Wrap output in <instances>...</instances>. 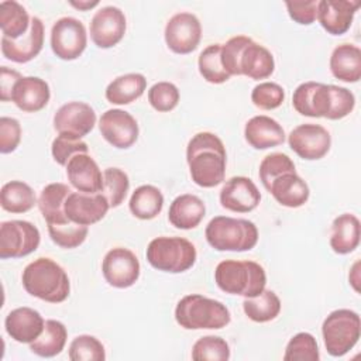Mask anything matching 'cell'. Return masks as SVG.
<instances>
[{
  "label": "cell",
  "mask_w": 361,
  "mask_h": 361,
  "mask_svg": "<svg viewBox=\"0 0 361 361\" xmlns=\"http://www.w3.org/2000/svg\"><path fill=\"white\" fill-rule=\"evenodd\" d=\"M192 180L200 188H214L224 180L227 154L223 141L213 133L195 134L186 147Z\"/></svg>",
  "instance_id": "6da1fadb"
},
{
  "label": "cell",
  "mask_w": 361,
  "mask_h": 361,
  "mask_svg": "<svg viewBox=\"0 0 361 361\" xmlns=\"http://www.w3.org/2000/svg\"><path fill=\"white\" fill-rule=\"evenodd\" d=\"M21 281L27 293L49 303L66 300L71 292L66 271L47 257H39L30 262L23 271Z\"/></svg>",
  "instance_id": "7a4b0ae2"
},
{
  "label": "cell",
  "mask_w": 361,
  "mask_h": 361,
  "mask_svg": "<svg viewBox=\"0 0 361 361\" xmlns=\"http://www.w3.org/2000/svg\"><path fill=\"white\" fill-rule=\"evenodd\" d=\"M214 281L226 293L254 298L265 289L267 274L255 261L224 259L214 269Z\"/></svg>",
  "instance_id": "3957f363"
},
{
  "label": "cell",
  "mask_w": 361,
  "mask_h": 361,
  "mask_svg": "<svg viewBox=\"0 0 361 361\" xmlns=\"http://www.w3.org/2000/svg\"><path fill=\"white\" fill-rule=\"evenodd\" d=\"M175 320L186 330H219L230 323L231 314L227 306L220 300L192 293L183 296L178 302L175 307Z\"/></svg>",
  "instance_id": "277c9868"
},
{
  "label": "cell",
  "mask_w": 361,
  "mask_h": 361,
  "mask_svg": "<svg viewBox=\"0 0 361 361\" xmlns=\"http://www.w3.org/2000/svg\"><path fill=\"white\" fill-rule=\"evenodd\" d=\"M204 235L217 251H250L258 243V228L252 221L228 216L213 217L206 226Z\"/></svg>",
  "instance_id": "5b68a950"
},
{
  "label": "cell",
  "mask_w": 361,
  "mask_h": 361,
  "mask_svg": "<svg viewBox=\"0 0 361 361\" xmlns=\"http://www.w3.org/2000/svg\"><path fill=\"white\" fill-rule=\"evenodd\" d=\"M147 261L158 271L180 274L190 269L197 258L195 245L183 237L161 235L149 241Z\"/></svg>",
  "instance_id": "8992f818"
},
{
  "label": "cell",
  "mask_w": 361,
  "mask_h": 361,
  "mask_svg": "<svg viewBox=\"0 0 361 361\" xmlns=\"http://www.w3.org/2000/svg\"><path fill=\"white\" fill-rule=\"evenodd\" d=\"M322 334L327 353L331 357H343L360 340L361 319L350 309L333 310L323 320Z\"/></svg>",
  "instance_id": "52a82bcc"
},
{
  "label": "cell",
  "mask_w": 361,
  "mask_h": 361,
  "mask_svg": "<svg viewBox=\"0 0 361 361\" xmlns=\"http://www.w3.org/2000/svg\"><path fill=\"white\" fill-rule=\"evenodd\" d=\"M336 99V85L320 82L300 83L292 96L293 109L306 117H324L331 120Z\"/></svg>",
  "instance_id": "ba28073f"
},
{
  "label": "cell",
  "mask_w": 361,
  "mask_h": 361,
  "mask_svg": "<svg viewBox=\"0 0 361 361\" xmlns=\"http://www.w3.org/2000/svg\"><path fill=\"white\" fill-rule=\"evenodd\" d=\"M41 241L39 230L25 220H8L0 224V258H21L34 252Z\"/></svg>",
  "instance_id": "9c48e42d"
},
{
  "label": "cell",
  "mask_w": 361,
  "mask_h": 361,
  "mask_svg": "<svg viewBox=\"0 0 361 361\" xmlns=\"http://www.w3.org/2000/svg\"><path fill=\"white\" fill-rule=\"evenodd\" d=\"M87 45V32L83 23L75 17H61L51 28L52 52L62 61L79 58Z\"/></svg>",
  "instance_id": "30bf717a"
},
{
  "label": "cell",
  "mask_w": 361,
  "mask_h": 361,
  "mask_svg": "<svg viewBox=\"0 0 361 361\" xmlns=\"http://www.w3.org/2000/svg\"><path fill=\"white\" fill-rule=\"evenodd\" d=\"M140 261L137 255L124 247L109 250L102 262V274L106 282L118 289L133 286L140 278Z\"/></svg>",
  "instance_id": "8fae6325"
},
{
  "label": "cell",
  "mask_w": 361,
  "mask_h": 361,
  "mask_svg": "<svg viewBox=\"0 0 361 361\" xmlns=\"http://www.w3.org/2000/svg\"><path fill=\"white\" fill-rule=\"evenodd\" d=\"M166 47L179 55L193 52L202 38V25L193 13L180 11L173 14L165 25Z\"/></svg>",
  "instance_id": "7c38bea8"
},
{
  "label": "cell",
  "mask_w": 361,
  "mask_h": 361,
  "mask_svg": "<svg viewBox=\"0 0 361 361\" xmlns=\"http://www.w3.org/2000/svg\"><path fill=\"white\" fill-rule=\"evenodd\" d=\"M288 142L290 149L302 159L316 161L330 151L331 135L320 124L305 123L290 131Z\"/></svg>",
  "instance_id": "4fadbf2b"
},
{
  "label": "cell",
  "mask_w": 361,
  "mask_h": 361,
  "mask_svg": "<svg viewBox=\"0 0 361 361\" xmlns=\"http://www.w3.org/2000/svg\"><path fill=\"white\" fill-rule=\"evenodd\" d=\"M96 124L93 107L85 102H68L54 114V128L61 135L79 138L87 135Z\"/></svg>",
  "instance_id": "5bb4252c"
},
{
  "label": "cell",
  "mask_w": 361,
  "mask_h": 361,
  "mask_svg": "<svg viewBox=\"0 0 361 361\" xmlns=\"http://www.w3.org/2000/svg\"><path fill=\"white\" fill-rule=\"evenodd\" d=\"M99 130L102 137L114 148L127 149L138 138V123L126 110L110 109L106 110L99 120Z\"/></svg>",
  "instance_id": "9a60e30c"
},
{
  "label": "cell",
  "mask_w": 361,
  "mask_h": 361,
  "mask_svg": "<svg viewBox=\"0 0 361 361\" xmlns=\"http://www.w3.org/2000/svg\"><path fill=\"white\" fill-rule=\"evenodd\" d=\"M127 28L124 13L114 6L99 8L90 21V38L97 48L107 49L117 45Z\"/></svg>",
  "instance_id": "2e32d148"
},
{
  "label": "cell",
  "mask_w": 361,
  "mask_h": 361,
  "mask_svg": "<svg viewBox=\"0 0 361 361\" xmlns=\"http://www.w3.org/2000/svg\"><path fill=\"white\" fill-rule=\"evenodd\" d=\"M110 209L106 196L100 193L72 192L65 203L68 219L76 224L92 226L100 221Z\"/></svg>",
  "instance_id": "e0dca14e"
},
{
  "label": "cell",
  "mask_w": 361,
  "mask_h": 361,
  "mask_svg": "<svg viewBox=\"0 0 361 361\" xmlns=\"http://www.w3.org/2000/svg\"><path fill=\"white\" fill-rule=\"evenodd\" d=\"M261 202L257 185L247 176H233L220 190V203L224 209L234 213L252 212Z\"/></svg>",
  "instance_id": "ac0fdd59"
},
{
  "label": "cell",
  "mask_w": 361,
  "mask_h": 361,
  "mask_svg": "<svg viewBox=\"0 0 361 361\" xmlns=\"http://www.w3.org/2000/svg\"><path fill=\"white\" fill-rule=\"evenodd\" d=\"M44 45V23L38 17H31L28 32L20 39L1 37V54L6 59L17 63L32 61Z\"/></svg>",
  "instance_id": "d6986e66"
},
{
  "label": "cell",
  "mask_w": 361,
  "mask_h": 361,
  "mask_svg": "<svg viewBox=\"0 0 361 361\" xmlns=\"http://www.w3.org/2000/svg\"><path fill=\"white\" fill-rule=\"evenodd\" d=\"M360 7L355 0H320L317 4V20L331 35L347 32Z\"/></svg>",
  "instance_id": "ffe728a7"
},
{
  "label": "cell",
  "mask_w": 361,
  "mask_h": 361,
  "mask_svg": "<svg viewBox=\"0 0 361 361\" xmlns=\"http://www.w3.org/2000/svg\"><path fill=\"white\" fill-rule=\"evenodd\" d=\"M51 99L49 85L38 76H21L13 90L10 100L25 113L42 110Z\"/></svg>",
  "instance_id": "44dd1931"
},
{
  "label": "cell",
  "mask_w": 361,
  "mask_h": 361,
  "mask_svg": "<svg viewBox=\"0 0 361 361\" xmlns=\"http://www.w3.org/2000/svg\"><path fill=\"white\" fill-rule=\"evenodd\" d=\"M66 176L71 185L83 193H100L103 190V173L97 162L89 154H76L66 165Z\"/></svg>",
  "instance_id": "7402d4cb"
},
{
  "label": "cell",
  "mask_w": 361,
  "mask_h": 361,
  "mask_svg": "<svg viewBox=\"0 0 361 361\" xmlns=\"http://www.w3.org/2000/svg\"><path fill=\"white\" fill-rule=\"evenodd\" d=\"M45 320L35 309L23 306L11 310L4 320L7 334L17 343L30 344L39 337Z\"/></svg>",
  "instance_id": "603a6c76"
},
{
  "label": "cell",
  "mask_w": 361,
  "mask_h": 361,
  "mask_svg": "<svg viewBox=\"0 0 361 361\" xmlns=\"http://www.w3.org/2000/svg\"><path fill=\"white\" fill-rule=\"evenodd\" d=\"M245 141L255 149H268L283 144L285 131L282 126L269 116L251 117L244 128Z\"/></svg>",
  "instance_id": "cb8c5ba5"
},
{
  "label": "cell",
  "mask_w": 361,
  "mask_h": 361,
  "mask_svg": "<svg viewBox=\"0 0 361 361\" xmlns=\"http://www.w3.org/2000/svg\"><path fill=\"white\" fill-rule=\"evenodd\" d=\"M267 190L279 204L290 209L303 206L310 195L307 183L296 173V171L286 172L275 178Z\"/></svg>",
  "instance_id": "d4e9b609"
},
{
  "label": "cell",
  "mask_w": 361,
  "mask_h": 361,
  "mask_svg": "<svg viewBox=\"0 0 361 361\" xmlns=\"http://www.w3.org/2000/svg\"><path fill=\"white\" fill-rule=\"evenodd\" d=\"M206 214L203 200L192 193H183L175 197L169 206L168 220L180 230H192L200 224Z\"/></svg>",
  "instance_id": "484cf974"
},
{
  "label": "cell",
  "mask_w": 361,
  "mask_h": 361,
  "mask_svg": "<svg viewBox=\"0 0 361 361\" xmlns=\"http://www.w3.org/2000/svg\"><path fill=\"white\" fill-rule=\"evenodd\" d=\"M275 69L274 55L264 45L251 41L240 58V75L248 76L254 80L267 79Z\"/></svg>",
  "instance_id": "4316f807"
},
{
  "label": "cell",
  "mask_w": 361,
  "mask_h": 361,
  "mask_svg": "<svg viewBox=\"0 0 361 361\" xmlns=\"http://www.w3.org/2000/svg\"><path fill=\"white\" fill-rule=\"evenodd\" d=\"M330 71L338 80L358 82L361 78V49L354 44L336 47L330 56Z\"/></svg>",
  "instance_id": "83f0119b"
},
{
  "label": "cell",
  "mask_w": 361,
  "mask_h": 361,
  "mask_svg": "<svg viewBox=\"0 0 361 361\" xmlns=\"http://www.w3.org/2000/svg\"><path fill=\"white\" fill-rule=\"evenodd\" d=\"M360 234L361 230L358 217L351 213H343L333 220L330 247L336 254H350L358 247Z\"/></svg>",
  "instance_id": "f1b7e54d"
},
{
  "label": "cell",
  "mask_w": 361,
  "mask_h": 361,
  "mask_svg": "<svg viewBox=\"0 0 361 361\" xmlns=\"http://www.w3.org/2000/svg\"><path fill=\"white\" fill-rule=\"evenodd\" d=\"M71 193L72 189L61 182L49 183L41 190L37 204L47 224L65 223L69 220L65 213V203Z\"/></svg>",
  "instance_id": "f546056e"
},
{
  "label": "cell",
  "mask_w": 361,
  "mask_h": 361,
  "mask_svg": "<svg viewBox=\"0 0 361 361\" xmlns=\"http://www.w3.org/2000/svg\"><path fill=\"white\" fill-rule=\"evenodd\" d=\"M147 87V79L142 73L131 72L113 79L104 92V96L111 104H130L140 99Z\"/></svg>",
  "instance_id": "4dcf8cb0"
},
{
  "label": "cell",
  "mask_w": 361,
  "mask_h": 361,
  "mask_svg": "<svg viewBox=\"0 0 361 361\" xmlns=\"http://www.w3.org/2000/svg\"><path fill=\"white\" fill-rule=\"evenodd\" d=\"M68 338V330L59 320H45L42 333L37 340L30 343V350L44 358H52L62 353Z\"/></svg>",
  "instance_id": "1f68e13d"
},
{
  "label": "cell",
  "mask_w": 361,
  "mask_h": 361,
  "mask_svg": "<svg viewBox=\"0 0 361 361\" xmlns=\"http://www.w3.org/2000/svg\"><path fill=\"white\" fill-rule=\"evenodd\" d=\"M31 18L24 6L14 0L0 3V28L3 37L8 39H20L30 30Z\"/></svg>",
  "instance_id": "d6a6232c"
},
{
  "label": "cell",
  "mask_w": 361,
  "mask_h": 361,
  "mask_svg": "<svg viewBox=\"0 0 361 361\" xmlns=\"http://www.w3.org/2000/svg\"><path fill=\"white\" fill-rule=\"evenodd\" d=\"M130 212L140 220H152L164 207V195L154 185L138 186L128 202Z\"/></svg>",
  "instance_id": "836d02e7"
},
{
  "label": "cell",
  "mask_w": 361,
  "mask_h": 361,
  "mask_svg": "<svg viewBox=\"0 0 361 361\" xmlns=\"http://www.w3.org/2000/svg\"><path fill=\"white\" fill-rule=\"evenodd\" d=\"M32 188L23 180H10L1 186L0 204L10 213H25L37 204Z\"/></svg>",
  "instance_id": "e575fe53"
},
{
  "label": "cell",
  "mask_w": 361,
  "mask_h": 361,
  "mask_svg": "<svg viewBox=\"0 0 361 361\" xmlns=\"http://www.w3.org/2000/svg\"><path fill=\"white\" fill-rule=\"evenodd\" d=\"M243 309L250 320L255 323H267L279 314L281 300L274 290L264 289L258 296L245 298Z\"/></svg>",
  "instance_id": "d590c367"
},
{
  "label": "cell",
  "mask_w": 361,
  "mask_h": 361,
  "mask_svg": "<svg viewBox=\"0 0 361 361\" xmlns=\"http://www.w3.org/2000/svg\"><path fill=\"white\" fill-rule=\"evenodd\" d=\"M199 72L209 83L220 85L230 79V75L221 62V44H212L206 47L197 59Z\"/></svg>",
  "instance_id": "8d00e7d4"
},
{
  "label": "cell",
  "mask_w": 361,
  "mask_h": 361,
  "mask_svg": "<svg viewBox=\"0 0 361 361\" xmlns=\"http://www.w3.org/2000/svg\"><path fill=\"white\" fill-rule=\"evenodd\" d=\"M48 233L51 240L56 245H59L61 248L71 250L85 243L89 233V227L68 220L65 223L48 224Z\"/></svg>",
  "instance_id": "74e56055"
},
{
  "label": "cell",
  "mask_w": 361,
  "mask_h": 361,
  "mask_svg": "<svg viewBox=\"0 0 361 361\" xmlns=\"http://www.w3.org/2000/svg\"><path fill=\"white\" fill-rule=\"evenodd\" d=\"M130 189L128 175L120 168H106L103 172V190L110 207H118Z\"/></svg>",
  "instance_id": "f35d334b"
},
{
  "label": "cell",
  "mask_w": 361,
  "mask_h": 361,
  "mask_svg": "<svg viewBox=\"0 0 361 361\" xmlns=\"http://www.w3.org/2000/svg\"><path fill=\"white\" fill-rule=\"evenodd\" d=\"M285 361H319L320 353L316 338L306 331L295 334L286 344Z\"/></svg>",
  "instance_id": "ab89813d"
},
{
  "label": "cell",
  "mask_w": 361,
  "mask_h": 361,
  "mask_svg": "<svg viewBox=\"0 0 361 361\" xmlns=\"http://www.w3.org/2000/svg\"><path fill=\"white\" fill-rule=\"evenodd\" d=\"M230 358L228 343L219 336L200 337L192 347L195 361H227Z\"/></svg>",
  "instance_id": "60d3db41"
},
{
  "label": "cell",
  "mask_w": 361,
  "mask_h": 361,
  "mask_svg": "<svg viewBox=\"0 0 361 361\" xmlns=\"http://www.w3.org/2000/svg\"><path fill=\"white\" fill-rule=\"evenodd\" d=\"M69 360L72 361H103L106 360L104 345L99 338L90 334L76 336L68 351Z\"/></svg>",
  "instance_id": "b9f144b4"
},
{
  "label": "cell",
  "mask_w": 361,
  "mask_h": 361,
  "mask_svg": "<svg viewBox=\"0 0 361 361\" xmlns=\"http://www.w3.org/2000/svg\"><path fill=\"white\" fill-rule=\"evenodd\" d=\"M295 171H296L295 164L286 154L272 152L261 161L258 175H259V179H261L264 188L267 189L275 178L281 176L282 173L295 172Z\"/></svg>",
  "instance_id": "7bdbcfd3"
},
{
  "label": "cell",
  "mask_w": 361,
  "mask_h": 361,
  "mask_svg": "<svg viewBox=\"0 0 361 361\" xmlns=\"http://www.w3.org/2000/svg\"><path fill=\"white\" fill-rule=\"evenodd\" d=\"M179 89L172 82L154 83L148 90V102L157 111L166 113L173 110L179 103Z\"/></svg>",
  "instance_id": "ee69618b"
},
{
  "label": "cell",
  "mask_w": 361,
  "mask_h": 361,
  "mask_svg": "<svg viewBox=\"0 0 361 361\" xmlns=\"http://www.w3.org/2000/svg\"><path fill=\"white\" fill-rule=\"evenodd\" d=\"M285 100V90L275 82H262L251 92V102L261 110L278 109Z\"/></svg>",
  "instance_id": "f6af8a7d"
},
{
  "label": "cell",
  "mask_w": 361,
  "mask_h": 361,
  "mask_svg": "<svg viewBox=\"0 0 361 361\" xmlns=\"http://www.w3.org/2000/svg\"><path fill=\"white\" fill-rule=\"evenodd\" d=\"M51 152L56 164L66 166L72 157L76 154H87L89 147L85 141L79 138H72L68 135L58 134L51 145Z\"/></svg>",
  "instance_id": "bcb514c9"
},
{
  "label": "cell",
  "mask_w": 361,
  "mask_h": 361,
  "mask_svg": "<svg viewBox=\"0 0 361 361\" xmlns=\"http://www.w3.org/2000/svg\"><path fill=\"white\" fill-rule=\"evenodd\" d=\"M251 41L252 39L247 35H235L221 45V62L230 76L240 75V58H241L243 49Z\"/></svg>",
  "instance_id": "7dc6e473"
},
{
  "label": "cell",
  "mask_w": 361,
  "mask_h": 361,
  "mask_svg": "<svg viewBox=\"0 0 361 361\" xmlns=\"http://www.w3.org/2000/svg\"><path fill=\"white\" fill-rule=\"evenodd\" d=\"M21 141V126L17 118L3 116L0 118V152L10 154Z\"/></svg>",
  "instance_id": "c3c4849f"
},
{
  "label": "cell",
  "mask_w": 361,
  "mask_h": 361,
  "mask_svg": "<svg viewBox=\"0 0 361 361\" xmlns=\"http://www.w3.org/2000/svg\"><path fill=\"white\" fill-rule=\"evenodd\" d=\"M317 0L309 1H286V10L289 17L302 25H309L317 18Z\"/></svg>",
  "instance_id": "681fc988"
},
{
  "label": "cell",
  "mask_w": 361,
  "mask_h": 361,
  "mask_svg": "<svg viewBox=\"0 0 361 361\" xmlns=\"http://www.w3.org/2000/svg\"><path fill=\"white\" fill-rule=\"evenodd\" d=\"M21 78V73L10 69L7 66L0 68V97L1 102H8L11 97V90L16 82Z\"/></svg>",
  "instance_id": "f907efd6"
},
{
  "label": "cell",
  "mask_w": 361,
  "mask_h": 361,
  "mask_svg": "<svg viewBox=\"0 0 361 361\" xmlns=\"http://www.w3.org/2000/svg\"><path fill=\"white\" fill-rule=\"evenodd\" d=\"M358 267H360V262L357 261L353 267V269L350 271V275H348V279L353 285V288L355 289V292H360V288H358V282H360V278H358Z\"/></svg>",
  "instance_id": "816d5d0a"
},
{
  "label": "cell",
  "mask_w": 361,
  "mask_h": 361,
  "mask_svg": "<svg viewBox=\"0 0 361 361\" xmlns=\"http://www.w3.org/2000/svg\"><path fill=\"white\" fill-rule=\"evenodd\" d=\"M69 4L78 10H82V11H86V10H90L93 7H96L99 4V1H69Z\"/></svg>",
  "instance_id": "f5cc1de1"
}]
</instances>
